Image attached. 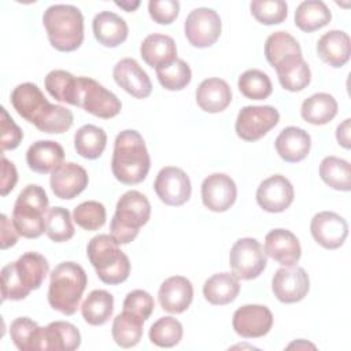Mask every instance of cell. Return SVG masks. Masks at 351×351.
<instances>
[{
	"label": "cell",
	"instance_id": "37",
	"mask_svg": "<svg viewBox=\"0 0 351 351\" xmlns=\"http://www.w3.org/2000/svg\"><path fill=\"white\" fill-rule=\"evenodd\" d=\"M107 144L106 132L95 125H84L74 134V148L85 159H97Z\"/></svg>",
	"mask_w": 351,
	"mask_h": 351
},
{
	"label": "cell",
	"instance_id": "11",
	"mask_svg": "<svg viewBox=\"0 0 351 351\" xmlns=\"http://www.w3.org/2000/svg\"><path fill=\"white\" fill-rule=\"evenodd\" d=\"M280 121L278 111L271 106H245L236 119V134L244 141L262 138Z\"/></svg>",
	"mask_w": 351,
	"mask_h": 351
},
{
	"label": "cell",
	"instance_id": "3",
	"mask_svg": "<svg viewBox=\"0 0 351 351\" xmlns=\"http://www.w3.org/2000/svg\"><path fill=\"white\" fill-rule=\"evenodd\" d=\"M86 284L88 277L82 266L71 261L59 263L51 271L48 288L49 306L64 315H73L80 307Z\"/></svg>",
	"mask_w": 351,
	"mask_h": 351
},
{
	"label": "cell",
	"instance_id": "21",
	"mask_svg": "<svg viewBox=\"0 0 351 351\" xmlns=\"http://www.w3.org/2000/svg\"><path fill=\"white\" fill-rule=\"evenodd\" d=\"M265 254L282 266H293L302 256L298 237L288 229H273L265 237Z\"/></svg>",
	"mask_w": 351,
	"mask_h": 351
},
{
	"label": "cell",
	"instance_id": "23",
	"mask_svg": "<svg viewBox=\"0 0 351 351\" xmlns=\"http://www.w3.org/2000/svg\"><path fill=\"white\" fill-rule=\"evenodd\" d=\"M274 147L281 159L288 163L303 160L311 148V137L302 128L288 126L280 132Z\"/></svg>",
	"mask_w": 351,
	"mask_h": 351
},
{
	"label": "cell",
	"instance_id": "17",
	"mask_svg": "<svg viewBox=\"0 0 351 351\" xmlns=\"http://www.w3.org/2000/svg\"><path fill=\"white\" fill-rule=\"evenodd\" d=\"M237 197L234 181L223 173H214L204 178L202 184L203 204L214 213L229 210Z\"/></svg>",
	"mask_w": 351,
	"mask_h": 351
},
{
	"label": "cell",
	"instance_id": "49",
	"mask_svg": "<svg viewBox=\"0 0 351 351\" xmlns=\"http://www.w3.org/2000/svg\"><path fill=\"white\" fill-rule=\"evenodd\" d=\"M0 112H1V119H0L1 141L0 143H1V152H5L8 149H15L21 144L23 138V133L4 107L0 108Z\"/></svg>",
	"mask_w": 351,
	"mask_h": 351
},
{
	"label": "cell",
	"instance_id": "30",
	"mask_svg": "<svg viewBox=\"0 0 351 351\" xmlns=\"http://www.w3.org/2000/svg\"><path fill=\"white\" fill-rule=\"evenodd\" d=\"M140 55L148 66L156 69L177 59V47L170 36L154 33L143 40Z\"/></svg>",
	"mask_w": 351,
	"mask_h": 351
},
{
	"label": "cell",
	"instance_id": "34",
	"mask_svg": "<svg viewBox=\"0 0 351 351\" xmlns=\"http://www.w3.org/2000/svg\"><path fill=\"white\" fill-rule=\"evenodd\" d=\"M330 19L332 12L321 0L302 1L295 11V25L306 33H311L326 26Z\"/></svg>",
	"mask_w": 351,
	"mask_h": 351
},
{
	"label": "cell",
	"instance_id": "6",
	"mask_svg": "<svg viewBox=\"0 0 351 351\" xmlns=\"http://www.w3.org/2000/svg\"><path fill=\"white\" fill-rule=\"evenodd\" d=\"M149 217L151 204L145 195L138 191H128L117 203L110 222V234L119 244H129L137 237L140 228L148 222Z\"/></svg>",
	"mask_w": 351,
	"mask_h": 351
},
{
	"label": "cell",
	"instance_id": "38",
	"mask_svg": "<svg viewBox=\"0 0 351 351\" xmlns=\"http://www.w3.org/2000/svg\"><path fill=\"white\" fill-rule=\"evenodd\" d=\"M41 330L37 322L27 317H19L11 322L10 336L21 351H41Z\"/></svg>",
	"mask_w": 351,
	"mask_h": 351
},
{
	"label": "cell",
	"instance_id": "12",
	"mask_svg": "<svg viewBox=\"0 0 351 351\" xmlns=\"http://www.w3.org/2000/svg\"><path fill=\"white\" fill-rule=\"evenodd\" d=\"M158 197L167 206H182L191 197L192 186L186 173L174 166L160 169L154 182Z\"/></svg>",
	"mask_w": 351,
	"mask_h": 351
},
{
	"label": "cell",
	"instance_id": "29",
	"mask_svg": "<svg viewBox=\"0 0 351 351\" xmlns=\"http://www.w3.org/2000/svg\"><path fill=\"white\" fill-rule=\"evenodd\" d=\"M281 86L289 92L303 90L311 81V71L303 55L284 58L276 67Z\"/></svg>",
	"mask_w": 351,
	"mask_h": 351
},
{
	"label": "cell",
	"instance_id": "55",
	"mask_svg": "<svg viewBox=\"0 0 351 351\" xmlns=\"http://www.w3.org/2000/svg\"><path fill=\"white\" fill-rule=\"evenodd\" d=\"M300 346H302V347H311V348H315V346L308 344V343H306V341H304V340H302V339H300L299 341H295V343L289 344V346H288V348H292V347H296V348H298V347H300Z\"/></svg>",
	"mask_w": 351,
	"mask_h": 351
},
{
	"label": "cell",
	"instance_id": "47",
	"mask_svg": "<svg viewBox=\"0 0 351 351\" xmlns=\"http://www.w3.org/2000/svg\"><path fill=\"white\" fill-rule=\"evenodd\" d=\"M74 117L70 110L59 104H51L43 118L34 125L44 133H64L73 125Z\"/></svg>",
	"mask_w": 351,
	"mask_h": 351
},
{
	"label": "cell",
	"instance_id": "9",
	"mask_svg": "<svg viewBox=\"0 0 351 351\" xmlns=\"http://www.w3.org/2000/svg\"><path fill=\"white\" fill-rule=\"evenodd\" d=\"M78 107L86 112L110 119L121 112L119 99L97 81L89 77H78Z\"/></svg>",
	"mask_w": 351,
	"mask_h": 351
},
{
	"label": "cell",
	"instance_id": "5",
	"mask_svg": "<svg viewBox=\"0 0 351 351\" xmlns=\"http://www.w3.org/2000/svg\"><path fill=\"white\" fill-rule=\"evenodd\" d=\"M86 254L97 277L104 284H121L129 277V258L111 234H97L90 239L86 247Z\"/></svg>",
	"mask_w": 351,
	"mask_h": 351
},
{
	"label": "cell",
	"instance_id": "39",
	"mask_svg": "<svg viewBox=\"0 0 351 351\" xmlns=\"http://www.w3.org/2000/svg\"><path fill=\"white\" fill-rule=\"evenodd\" d=\"M321 180L336 191L348 192L351 189L350 163L337 156H326L319 163Z\"/></svg>",
	"mask_w": 351,
	"mask_h": 351
},
{
	"label": "cell",
	"instance_id": "51",
	"mask_svg": "<svg viewBox=\"0 0 351 351\" xmlns=\"http://www.w3.org/2000/svg\"><path fill=\"white\" fill-rule=\"evenodd\" d=\"M1 196H5L14 189L18 181V173L14 163L4 156L1 158Z\"/></svg>",
	"mask_w": 351,
	"mask_h": 351
},
{
	"label": "cell",
	"instance_id": "45",
	"mask_svg": "<svg viewBox=\"0 0 351 351\" xmlns=\"http://www.w3.org/2000/svg\"><path fill=\"white\" fill-rule=\"evenodd\" d=\"M106 207L96 200H88L74 208V222L85 230H97L106 223Z\"/></svg>",
	"mask_w": 351,
	"mask_h": 351
},
{
	"label": "cell",
	"instance_id": "14",
	"mask_svg": "<svg viewBox=\"0 0 351 351\" xmlns=\"http://www.w3.org/2000/svg\"><path fill=\"white\" fill-rule=\"evenodd\" d=\"M232 325L239 336L258 339L270 332L273 326V314L266 306L245 304L234 311Z\"/></svg>",
	"mask_w": 351,
	"mask_h": 351
},
{
	"label": "cell",
	"instance_id": "20",
	"mask_svg": "<svg viewBox=\"0 0 351 351\" xmlns=\"http://www.w3.org/2000/svg\"><path fill=\"white\" fill-rule=\"evenodd\" d=\"M112 75L115 82L136 99H145L152 92V84L148 74L133 58H125L117 62Z\"/></svg>",
	"mask_w": 351,
	"mask_h": 351
},
{
	"label": "cell",
	"instance_id": "40",
	"mask_svg": "<svg viewBox=\"0 0 351 351\" xmlns=\"http://www.w3.org/2000/svg\"><path fill=\"white\" fill-rule=\"evenodd\" d=\"M300 53L302 48L298 40L287 32H276L266 38L265 56L271 67H276L287 56Z\"/></svg>",
	"mask_w": 351,
	"mask_h": 351
},
{
	"label": "cell",
	"instance_id": "15",
	"mask_svg": "<svg viewBox=\"0 0 351 351\" xmlns=\"http://www.w3.org/2000/svg\"><path fill=\"white\" fill-rule=\"evenodd\" d=\"M310 232L321 247L336 250L344 244L348 236V223L333 211H321L313 217Z\"/></svg>",
	"mask_w": 351,
	"mask_h": 351
},
{
	"label": "cell",
	"instance_id": "25",
	"mask_svg": "<svg viewBox=\"0 0 351 351\" xmlns=\"http://www.w3.org/2000/svg\"><path fill=\"white\" fill-rule=\"evenodd\" d=\"M317 53L319 59L330 67H343L351 53L348 34L343 30H329L322 34L317 43Z\"/></svg>",
	"mask_w": 351,
	"mask_h": 351
},
{
	"label": "cell",
	"instance_id": "19",
	"mask_svg": "<svg viewBox=\"0 0 351 351\" xmlns=\"http://www.w3.org/2000/svg\"><path fill=\"white\" fill-rule=\"evenodd\" d=\"M11 104L23 119L36 125L52 103L47 100L36 84L23 82L14 88L11 93Z\"/></svg>",
	"mask_w": 351,
	"mask_h": 351
},
{
	"label": "cell",
	"instance_id": "4",
	"mask_svg": "<svg viewBox=\"0 0 351 351\" xmlns=\"http://www.w3.org/2000/svg\"><path fill=\"white\" fill-rule=\"evenodd\" d=\"M43 23L51 45L60 52H71L84 41V16L70 4H53L44 11Z\"/></svg>",
	"mask_w": 351,
	"mask_h": 351
},
{
	"label": "cell",
	"instance_id": "1",
	"mask_svg": "<svg viewBox=\"0 0 351 351\" xmlns=\"http://www.w3.org/2000/svg\"><path fill=\"white\" fill-rule=\"evenodd\" d=\"M151 159L143 136L133 129L121 132L114 141L111 170L125 185L140 184L148 174Z\"/></svg>",
	"mask_w": 351,
	"mask_h": 351
},
{
	"label": "cell",
	"instance_id": "28",
	"mask_svg": "<svg viewBox=\"0 0 351 351\" xmlns=\"http://www.w3.org/2000/svg\"><path fill=\"white\" fill-rule=\"evenodd\" d=\"M232 101V89L225 80L207 78L196 89V103L206 112H221Z\"/></svg>",
	"mask_w": 351,
	"mask_h": 351
},
{
	"label": "cell",
	"instance_id": "2",
	"mask_svg": "<svg viewBox=\"0 0 351 351\" xmlns=\"http://www.w3.org/2000/svg\"><path fill=\"white\" fill-rule=\"evenodd\" d=\"M48 270V261L38 252H25L15 262L7 263L0 273L3 302L25 299L41 287Z\"/></svg>",
	"mask_w": 351,
	"mask_h": 351
},
{
	"label": "cell",
	"instance_id": "35",
	"mask_svg": "<svg viewBox=\"0 0 351 351\" xmlns=\"http://www.w3.org/2000/svg\"><path fill=\"white\" fill-rule=\"evenodd\" d=\"M144 319L130 311L123 310L112 321V339L122 348H130L138 344L143 337Z\"/></svg>",
	"mask_w": 351,
	"mask_h": 351
},
{
	"label": "cell",
	"instance_id": "10",
	"mask_svg": "<svg viewBox=\"0 0 351 351\" xmlns=\"http://www.w3.org/2000/svg\"><path fill=\"white\" fill-rule=\"evenodd\" d=\"M222 23L217 11L199 7L192 10L184 23V33L191 45L196 48L211 47L221 36Z\"/></svg>",
	"mask_w": 351,
	"mask_h": 351
},
{
	"label": "cell",
	"instance_id": "42",
	"mask_svg": "<svg viewBox=\"0 0 351 351\" xmlns=\"http://www.w3.org/2000/svg\"><path fill=\"white\" fill-rule=\"evenodd\" d=\"M74 225L67 208L56 206L47 211L45 233L55 243H64L74 236Z\"/></svg>",
	"mask_w": 351,
	"mask_h": 351
},
{
	"label": "cell",
	"instance_id": "31",
	"mask_svg": "<svg viewBox=\"0 0 351 351\" xmlns=\"http://www.w3.org/2000/svg\"><path fill=\"white\" fill-rule=\"evenodd\" d=\"M240 292V281L233 273H217L206 280L203 295L214 306H223L233 302Z\"/></svg>",
	"mask_w": 351,
	"mask_h": 351
},
{
	"label": "cell",
	"instance_id": "43",
	"mask_svg": "<svg viewBox=\"0 0 351 351\" xmlns=\"http://www.w3.org/2000/svg\"><path fill=\"white\" fill-rule=\"evenodd\" d=\"M239 90L243 96L251 100L267 99L271 92V81L266 73L258 69H250L239 77Z\"/></svg>",
	"mask_w": 351,
	"mask_h": 351
},
{
	"label": "cell",
	"instance_id": "18",
	"mask_svg": "<svg viewBox=\"0 0 351 351\" xmlns=\"http://www.w3.org/2000/svg\"><path fill=\"white\" fill-rule=\"evenodd\" d=\"M88 173L82 166L74 162H64L51 171L49 184L56 197L70 200L88 186Z\"/></svg>",
	"mask_w": 351,
	"mask_h": 351
},
{
	"label": "cell",
	"instance_id": "32",
	"mask_svg": "<svg viewBox=\"0 0 351 351\" xmlns=\"http://www.w3.org/2000/svg\"><path fill=\"white\" fill-rule=\"evenodd\" d=\"M337 114L336 99L325 92L314 93L307 97L300 107L302 118L311 125H325Z\"/></svg>",
	"mask_w": 351,
	"mask_h": 351
},
{
	"label": "cell",
	"instance_id": "36",
	"mask_svg": "<svg viewBox=\"0 0 351 351\" xmlns=\"http://www.w3.org/2000/svg\"><path fill=\"white\" fill-rule=\"evenodd\" d=\"M44 84L55 100L78 107V77L66 70H52L47 74Z\"/></svg>",
	"mask_w": 351,
	"mask_h": 351
},
{
	"label": "cell",
	"instance_id": "46",
	"mask_svg": "<svg viewBox=\"0 0 351 351\" xmlns=\"http://www.w3.org/2000/svg\"><path fill=\"white\" fill-rule=\"evenodd\" d=\"M250 8L254 18L262 25H278L288 15V5L282 0H254Z\"/></svg>",
	"mask_w": 351,
	"mask_h": 351
},
{
	"label": "cell",
	"instance_id": "22",
	"mask_svg": "<svg viewBox=\"0 0 351 351\" xmlns=\"http://www.w3.org/2000/svg\"><path fill=\"white\" fill-rule=\"evenodd\" d=\"M162 308L171 314L184 313L192 303L193 287L184 276H173L166 278L158 292Z\"/></svg>",
	"mask_w": 351,
	"mask_h": 351
},
{
	"label": "cell",
	"instance_id": "52",
	"mask_svg": "<svg viewBox=\"0 0 351 351\" xmlns=\"http://www.w3.org/2000/svg\"><path fill=\"white\" fill-rule=\"evenodd\" d=\"M0 222H1V250H7L16 244L19 233L16 232L12 221H10L5 214H1Z\"/></svg>",
	"mask_w": 351,
	"mask_h": 351
},
{
	"label": "cell",
	"instance_id": "48",
	"mask_svg": "<svg viewBox=\"0 0 351 351\" xmlns=\"http://www.w3.org/2000/svg\"><path fill=\"white\" fill-rule=\"evenodd\" d=\"M155 307L154 298L143 289H134L129 292L123 300V310L130 311L138 317H141L144 321L149 318Z\"/></svg>",
	"mask_w": 351,
	"mask_h": 351
},
{
	"label": "cell",
	"instance_id": "54",
	"mask_svg": "<svg viewBox=\"0 0 351 351\" xmlns=\"http://www.w3.org/2000/svg\"><path fill=\"white\" fill-rule=\"evenodd\" d=\"M115 4L123 8L126 12H132L140 5V1H115Z\"/></svg>",
	"mask_w": 351,
	"mask_h": 351
},
{
	"label": "cell",
	"instance_id": "13",
	"mask_svg": "<svg viewBox=\"0 0 351 351\" xmlns=\"http://www.w3.org/2000/svg\"><path fill=\"white\" fill-rule=\"evenodd\" d=\"M310 289V278L300 266H282L271 280V291L282 303H296L304 299Z\"/></svg>",
	"mask_w": 351,
	"mask_h": 351
},
{
	"label": "cell",
	"instance_id": "33",
	"mask_svg": "<svg viewBox=\"0 0 351 351\" xmlns=\"http://www.w3.org/2000/svg\"><path fill=\"white\" fill-rule=\"evenodd\" d=\"M114 313V296L104 289L92 291L81 304V314L86 324L104 325Z\"/></svg>",
	"mask_w": 351,
	"mask_h": 351
},
{
	"label": "cell",
	"instance_id": "50",
	"mask_svg": "<svg viewBox=\"0 0 351 351\" xmlns=\"http://www.w3.org/2000/svg\"><path fill=\"white\" fill-rule=\"evenodd\" d=\"M148 12L154 22L170 25L178 16L180 3L177 0H151L148 3Z\"/></svg>",
	"mask_w": 351,
	"mask_h": 351
},
{
	"label": "cell",
	"instance_id": "53",
	"mask_svg": "<svg viewBox=\"0 0 351 351\" xmlns=\"http://www.w3.org/2000/svg\"><path fill=\"white\" fill-rule=\"evenodd\" d=\"M350 123H351V119L347 118L336 129V140L346 149H348L351 147V143H350Z\"/></svg>",
	"mask_w": 351,
	"mask_h": 351
},
{
	"label": "cell",
	"instance_id": "41",
	"mask_svg": "<svg viewBox=\"0 0 351 351\" xmlns=\"http://www.w3.org/2000/svg\"><path fill=\"white\" fill-rule=\"evenodd\" d=\"M159 84L167 90H181L192 80V71L188 63L182 59H176L167 64L155 69Z\"/></svg>",
	"mask_w": 351,
	"mask_h": 351
},
{
	"label": "cell",
	"instance_id": "16",
	"mask_svg": "<svg viewBox=\"0 0 351 351\" xmlns=\"http://www.w3.org/2000/svg\"><path fill=\"white\" fill-rule=\"evenodd\" d=\"M293 196L295 192L291 181L281 174L263 180L256 189V202L267 213L285 211L292 204Z\"/></svg>",
	"mask_w": 351,
	"mask_h": 351
},
{
	"label": "cell",
	"instance_id": "7",
	"mask_svg": "<svg viewBox=\"0 0 351 351\" xmlns=\"http://www.w3.org/2000/svg\"><path fill=\"white\" fill-rule=\"evenodd\" d=\"M48 196L37 184L25 186L18 195L14 210L12 223L19 236L37 239L45 232V215L48 211Z\"/></svg>",
	"mask_w": 351,
	"mask_h": 351
},
{
	"label": "cell",
	"instance_id": "44",
	"mask_svg": "<svg viewBox=\"0 0 351 351\" xmlns=\"http://www.w3.org/2000/svg\"><path fill=\"white\" fill-rule=\"evenodd\" d=\"M182 325L174 317H162L149 328V340L158 347H174L182 339Z\"/></svg>",
	"mask_w": 351,
	"mask_h": 351
},
{
	"label": "cell",
	"instance_id": "24",
	"mask_svg": "<svg viewBox=\"0 0 351 351\" xmlns=\"http://www.w3.org/2000/svg\"><path fill=\"white\" fill-rule=\"evenodd\" d=\"M80 344V330L67 321H53L41 330V351H74Z\"/></svg>",
	"mask_w": 351,
	"mask_h": 351
},
{
	"label": "cell",
	"instance_id": "27",
	"mask_svg": "<svg viewBox=\"0 0 351 351\" xmlns=\"http://www.w3.org/2000/svg\"><path fill=\"white\" fill-rule=\"evenodd\" d=\"M95 38L104 47L115 48L121 45L129 34L128 23L123 18L111 11L99 12L92 22Z\"/></svg>",
	"mask_w": 351,
	"mask_h": 351
},
{
	"label": "cell",
	"instance_id": "8",
	"mask_svg": "<svg viewBox=\"0 0 351 351\" xmlns=\"http://www.w3.org/2000/svg\"><path fill=\"white\" fill-rule=\"evenodd\" d=\"M266 263L267 255L256 239H239L230 248L229 265L239 280L256 278L265 270Z\"/></svg>",
	"mask_w": 351,
	"mask_h": 351
},
{
	"label": "cell",
	"instance_id": "26",
	"mask_svg": "<svg viewBox=\"0 0 351 351\" xmlns=\"http://www.w3.org/2000/svg\"><path fill=\"white\" fill-rule=\"evenodd\" d=\"M64 151L63 147L52 140H38L33 143L26 151V163L30 170L47 174L53 171L63 163Z\"/></svg>",
	"mask_w": 351,
	"mask_h": 351
}]
</instances>
